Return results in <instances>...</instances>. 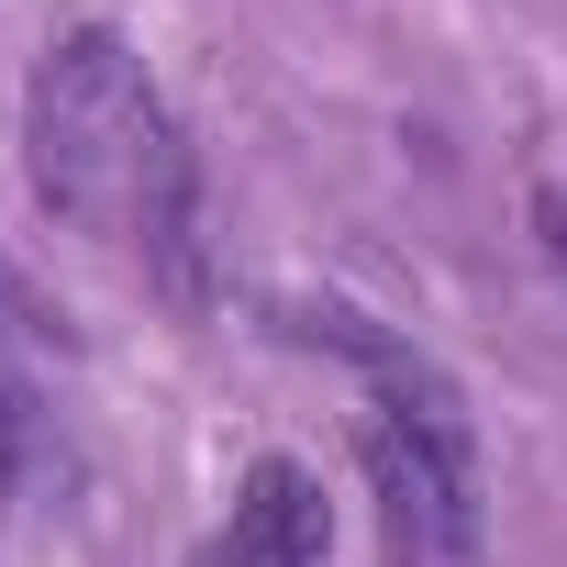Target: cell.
<instances>
[{
	"mask_svg": "<svg viewBox=\"0 0 567 567\" xmlns=\"http://www.w3.org/2000/svg\"><path fill=\"white\" fill-rule=\"evenodd\" d=\"M45 445H56V412H45L34 301H23V278L0 267V489H34L45 478Z\"/></svg>",
	"mask_w": 567,
	"mask_h": 567,
	"instance_id": "cell-4",
	"label": "cell"
},
{
	"mask_svg": "<svg viewBox=\"0 0 567 567\" xmlns=\"http://www.w3.org/2000/svg\"><path fill=\"white\" fill-rule=\"evenodd\" d=\"M290 334L346 357V379H357V456H368L390 556L401 567H456L478 545V434H467L456 379L423 346H401L390 323L346 312V301H301Z\"/></svg>",
	"mask_w": 567,
	"mask_h": 567,
	"instance_id": "cell-2",
	"label": "cell"
},
{
	"mask_svg": "<svg viewBox=\"0 0 567 567\" xmlns=\"http://www.w3.org/2000/svg\"><path fill=\"white\" fill-rule=\"evenodd\" d=\"M23 178L68 234L189 278L200 167H189V134H178L156 68L112 23H68L34 56V79H23Z\"/></svg>",
	"mask_w": 567,
	"mask_h": 567,
	"instance_id": "cell-1",
	"label": "cell"
},
{
	"mask_svg": "<svg viewBox=\"0 0 567 567\" xmlns=\"http://www.w3.org/2000/svg\"><path fill=\"white\" fill-rule=\"evenodd\" d=\"M545 223H556V256H567V200H545Z\"/></svg>",
	"mask_w": 567,
	"mask_h": 567,
	"instance_id": "cell-5",
	"label": "cell"
},
{
	"mask_svg": "<svg viewBox=\"0 0 567 567\" xmlns=\"http://www.w3.org/2000/svg\"><path fill=\"white\" fill-rule=\"evenodd\" d=\"M212 567H334V512H323V478L290 467V456H256L223 534H212Z\"/></svg>",
	"mask_w": 567,
	"mask_h": 567,
	"instance_id": "cell-3",
	"label": "cell"
}]
</instances>
